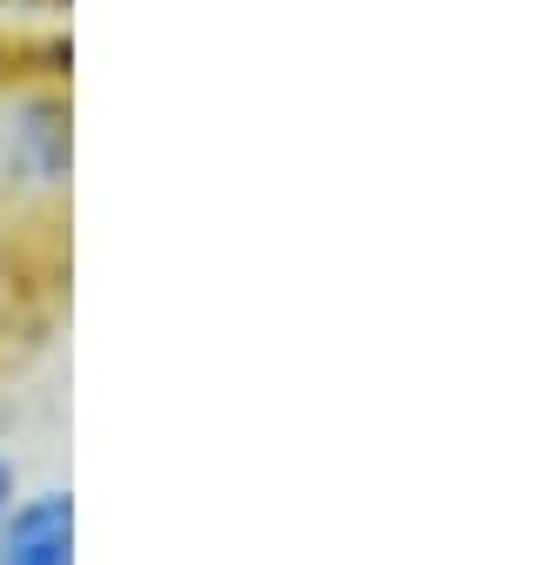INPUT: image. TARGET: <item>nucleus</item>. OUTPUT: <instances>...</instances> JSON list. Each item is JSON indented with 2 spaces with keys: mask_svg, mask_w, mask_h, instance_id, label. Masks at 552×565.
I'll return each instance as SVG.
<instances>
[{
  "mask_svg": "<svg viewBox=\"0 0 552 565\" xmlns=\"http://www.w3.org/2000/svg\"><path fill=\"white\" fill-rule=\"evenodd\" d=\"M0 565H75V491L21 484L14 512L0 519Z\"/></svg>",
  "mask_w": 552,
  "mask_h": 565,
  "instance_id": "nucleus-2",
  "label": "nucleus"
},
{
  "mask_svg": "<svg viewBox=\"0 0 552 565\" xmlns=\"http://www.w3.org/2000/svg\"><path fill=\"white\" fill-rule=\"evenodd\" d=\"M75 189V102L61 82L0 88V216H54Z\"/></svg>",
  "mask_w": 552,
  "mask_h": 565,
  "instance_id": "nucleus-1",
  "label": "nucleus"
},
{
  "mask_svg": "<svg viewBox=\"0 0 552 565\" xmlns=\"http://www.w3.org/2000/svg\"><path fill=\"white\" fill-rule=\"evenodd\" d=\"M8 282H14V243H8V216H0V297H8Z\"/></svg>",
  "mask_w": 552,
  "mask_h": 565,
  "instance_id": "nucleus-4",
  "label": "nucleus"
},
{
  "mask_svg": "<svg viewBox=\"0 0 552 565\" xmlns=\"http://www.w3.org/2000/svg\"><path fill=\"white\" fill-rule=\"evenodd\" d=\"M21 484H28V478H21V465H14V451H8V445H0V519H8V512H14V499H21Z\"/></svg>",
  "mask_w": 552,
  "mask_h": 565,
  "instance_id": "nucleus-3",
  "label": "nucleus"
}]
</instances>
